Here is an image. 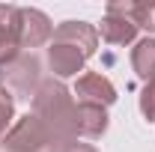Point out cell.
<instances>
[{
	"label": "cell",
	"mask_w": 155,
	"mask_h": 152,
	"mask_svg": "<svg viewBox=\"0 0 155 152\" xmlns=\"http://www.w3.org/2000/svg\"><path fill=\"white\" fill-rule=\"evenodd\" d=\"M134 21L128 18V6H110V15L101 24V36L110 42H128L134 36Z\"/></svg>",
	"instance_id": "cell-1"
},
{
	"label": "cell",
	"mask_w": 155,
	"mask_h": 152,
	"mask_svg": "<svg viewBox=\"0 0 155 152\" xmlns=\"http://www.w3.org/2000/svg\"><path fill=\"white\" fill-rule=\"evenodd\" d=\"M90 90L96 93L93 98H101V101H114V87H110L104 78H98V75H87L84 81H81V84H78V93H81V95H87Z\"/></svg>",
	"instance_id": "cell-2"
},
{
	"label": "cell",
	"mask_w": 155,
	"mask_h": 152,
	"mask_svg": "<svg viewBox=\"0 0 155 152\" xmlns=\"http://www.w3.org/2000/svg\"><path fill=\"white\" fill-rule=\"evenodd\" d=\"M134 66L140 69V75H155V42H140L134 51Z\"/></svg>",
	"instance_id": "cell-3"
},
{
	"label": "cell",
	"mask_w": 155,
	"mask_h": 152,
	"mask_svg": "<svg viewBox=\"0 0 155 152\" xmlns=\"http://www.w3.org/2000/svg\"><path fill=\"white\" fill-rule=\"evenodd\" d=\"M128 15H131L134 24H143V27L155 30V6H128Z\"/></svg>",
	"instance_id": "cell-4"
},
{
	"label": "cell",
	"mask_w": 155,
	"mask_h": 152,
	"mask_svg": "<svg viewBox=\"0 0 155 152\" xmlns=\"http://www.w3.org/2000/svg\"><path fill=\"white\" fill-rule=\"evenodd\" d=\"M143 114L155 119V81L146 87V93H143Z\"/></svg>",
	"instance_id": "cell-5"
},
{
	"label": "cell",
	"mask_w": 155,
	"mask_h": 152,
	"mask_svg": "<svg viewBox=\"0 0 155 152\" xmlns=\"http://www.w3.org/2000/svg\"><path fill=\"white\" fill-rule=\"evenodd\" d=\"M9 111H12V101H9V98H6V95L0 93V122H3V119H6V116H9Z\"/></svg>",
	"instance_id": "cell-6"
}]
</instances>
